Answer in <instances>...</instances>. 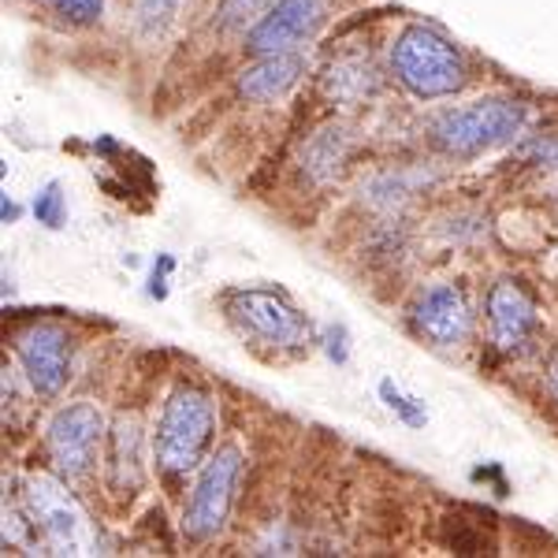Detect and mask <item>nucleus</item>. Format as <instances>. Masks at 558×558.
Instances as JSON below:
<instances>
[{"instance_id": "obj_15", "label": "nucleus", "mask_w": 558, "mask_h": 558, "mask_svg": "<svg viewBox=\"0 0 558 558\" xmlns=\"http://www.w3.org/2000/svg\"><path fill=\"white\" fill-rule=\"evenodd\" d=\"M49 8H57L64 20H71V23H83V26H89V23H97L105 15V0H45Z\"/></svg>"}, {"instance_id": "obj_2", "label": "nucleus", "mask_w": 558, "mask_h": 558, "mask_svg": "<svg viewBox=\"0 0 558 558\" xmlns=\"http://www.w3.org/2000/svg\"><path fill=\"white\" fill-rule=\"evenodd\" d=\"M391 68L399 83L421 101H436V97H451L465 86V64L462 52L454 49L444 34L432 26H407L395 38Z\"/></svg>"}, {"instance_id": "obj_21", "label": "nucleus", "mask_w": 558, "mask_h": 558, "mask_svg": "<svg viewBox=\"0 0 558 558\" xmlns=\"http://www.w3.org/2000/svg\"><path fill=\"white\" fill-rule=\"evenodd\" d=\"M175 0H146V12L153 15V12H168V8H172Z\"/></svg>"}, {"instance_id": "obj_12", "label": "nucleus", "mask_w": 558, "mask_h": 558, "mask_svg": "<svg viewBox=\"0 0 558 558\" xmlns=\"http://www.w3.org/2000/svg\"><path fill=\"white\" fill-rule=\"evenodd\" d=\"M305 71V60L299 52H268V57H260L254 68L242 71L239 78V94L246 97V101H276V97H283L287 89L302 78Z\"/></svg>"}, {"instance_id": "obj_3", "label": "nucleus", "mask_w": 558, "mask_h": 558, "mask_svg": "<svg viewBox=\"0 0 558 558\" xmlns=\"http://www.w3.org/2000/svg\"><path fill=\"white\" fill-rule=\"evenodd\" d=\"M525 120H529L525 105L488 97V101H473L439 116L432 123V142L444 153H454V157H476V153L495 149L514 138L525 128Z\"/></svg>"}, {"instance_id": "obj_11", "label": "nucleus", "mask_w": 558, "mask_h": 558, "mask_svg": "<svg viewBox=\"0 0 558 558\" xmlns=\"http://www.w3.org/2000/svg\"><path fill=\"white\" fill-rule=\"evenodd\" d=\"M413 324H417V331L428 339V343L458 347L473 331V313H470L465 294L458 291L454 283H436L417 299Z\"/></svg>"}, {"instance_id": "obj_14", "label": "nucleus", "mask_w": 558, "mask_h": 558, "mask_svg": "<svg viewBox=\"0 0 558 558\" xmlns=\"http://www.w3.org/2000/svg\"><path fill=\"white\" fill-rule=\"evenodd\" d=\"M34 216L45 228H64L68 220V202H64V186L60 183H45L38 197H34Z\"/></svg>"}, {"instance_id": "obj_13", "label": "nucleus", "mask_w": 558, "mask_h": 558, "mask_svg": "<svg viewBox=\"0 0 558 558\" xmlns=\"http://www.w3.org/2000/svg\"><path fill=\"white\" fill-rule=\"evenodd\" d=\"M380 399L387 402V410H391L395 417L402 421V425L425 428V421H428L425 407H421L417 399H410V395H402V391H399V384H395V380H380Z\"/></svg>"}, {"instance_id": "obj_1", "label": "nucleus", "mask_w": 558, "mask_h": 558, "mask_svg": "<svg viewBox=\"0 0 558 558\" xmlns=\"http://www.w3.org/2000/svg\"><path fill=\"white\" fill-rule=\"evenodd\" d=\"M216 432V407L202 387H175L153 436V458L168 476L191 473L205 458Z\"/></svg>"}, {"instance_id": "obj_5", "label": "nucleus", "mask_w": 558, "mask_h": 558, "mask_svg": "<svg viewBox=\"0 0 558 558\" xmlns=\"http://www.w3.org/2000/svg\"><path fill=\"white\" fill-rule=\"evenodd\" d=\"M228 317L235 320L246 336H254L268 347L299 350L313 339V328H310V320H305V313L294 310L279 291H265V287H250V291L231 294Z\"/></svg>"}, {"instance_id": "obj_10", "label": "nucleus", "mask_w": 558, "mask_h": 558, "mask_svg": "<svg viewBox=\"0 0 558 558\" xmlns=\"http://www.w3.org/2000/svg\"><path fill=\"white\" fill-rule=\"evenodd\" d=\"M320 15H324V0H276V4L250 26L246 49L257 52V57L294 49V45L317 31Z\"/></svg>"}, {"instance_id": "obj_6", "label": "nucleus", "mask_w": 558, "mask_h": 558, "mask_svg": "<svg viewBox=\"0 0 558 558\" xmlns=\"http://www.w3.org/2000/svg\"><path fill=\"white\" fill-rule=\"evenodd\" d=\"M242 476V454L239 447H220L209 462H205L202 476H197L191 502L183 514V533L205 544L228 525L231 502H235V484Z\"/></svg>"}, {"instance_id": "obj_9", "label": "nucleus", "mask_w": 558, "mask_h": 558, "mask_svg": "<svg viewBox=\"0 0 558 558\" xmlns=\"http://www.w3.org/2000/svg\"><path fill=\"white\" fill-rule=\"evenodd\" d=\"M488 324H492V343L502 354H521L533 339L539 310L536 299L521 279H495L488 291Z\"/></svg>"}, {"instance_id": "obj_17", "label": "nucleus", "mask_w": 558, "mask_h": 558, "mask_svg": "<svg viewBox=\"0 0 558 558\" xmlns=\"http://www.w3.org/2000/svg\"><path fill=\"white\" fill-rule=\"evenodd\" d=\"M172 268H175V260L172 257H160V272H157V268H153V283H149V294H153V299H165V294H168V287H165V276L168 272H172Z\"/></svg>"}, {"instance_id": "obj_8", "label": "nucleus", "mask_w": 558, "mask_h": 558, "mask_svg": "<svg viewBox=\"0 0 558 558\" xmlns=\"http://www.w3.org/2000/svg\"><path fill=\"white\" fill-rule=\"evenodd\" d=\"M15 354L23 362V373L41 399H57L71 376V336L60 324H31L15 336Z\"/></svg>"}, {"instance_id": "obj_4", "label": "nucleus", "mask_w": 558, "mask_h": 558, "mask_svg": "<svg viewBox=\"0 0 558 558\" xmlns=\"http://www.w3.org/2000/svg\"><path fill=\"white\" fill-rule=\"evenodd\" d=\"M26 514H31L34 529L45 536V544L57 555H86L89 547V521L83 507L75 502L64 484L52 481V476H31L26 481Z\"/></svg>"}, {"instance_id": "obj_18", "label": "nucleus", "mask_w": 558, "mask_h": 558, "mask_svg": "<svg viewBox=\"0 0 558 558\" xmlns=\"http://www.w3.org/2000/svg\"><path fill=\"white\" fill-rule=\"evenodd\" d=\"M539 160H544V165H555L558 168V142H547V146H536L533 149Z\"/></svg>"}, {"instance_id": "obj_7", "label": "nucleus", "mask_w": 558, "mask_h": 558, "mask_svg": "<svg viewBox=\"0 0 558 558\" xmlns=\"http://www.w3.org/2000/svg\"><path fill=\"white\" fill-rule=\"evenodd\" d=\"M105 436V417L94 402H75V407H64L57 417L49 421V454L52 465L68 476V481H78V476L89 473L97 458V447H101Z\"/></svg>"}, {"instance_id": "obj_20", "label": "nucleus", "mask_w": 558, "mask_h": 558, "mask_svg": "<svg viewBox=\"0 0 558 558\" xmlns=\"http://www.w3.org/2000/svg\"><path fill=\"white\" fill-rule=\"evenodd\" d=\"M547 391H551V399L558 402V357L551 362V368H547Z\"/></svg>"}, {"instance_id": "obj_16", "label": "nucleus", "mask_w": 558, "mask_h": 558, "mask_svg": "<svg viewBox=\"0 0 558 558\" xmlns=\"http://www.w3.org/2000/svg\"><path fill=\"white\" fill-rule=\"evenodd\" d=\"M324 339H328V347H324V350H328V357L343 365L347 362V331L343 328H328V331H324Z\"/></svg>"}, {"instance_id": "obj_19", "label": "nucleus", "mask_w": 558, "mask_h": 558, "mask_svg": "<svg viewBox=\"0 0 558 558\" xmlns=\"http://www.w3.org/2000/svg\"><path fill=\"white\" fill-rule=\"evenodd\" d=\"M0 216H4V223H15V220H20V205H15L8 194H4V202H0Z\"/></svg>"}]
</instances>
